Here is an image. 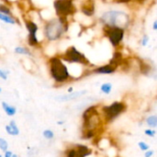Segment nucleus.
I'll list each match as a JSON object with an SVG mask.
<instances>
[{
    "label": "nucleus",
    "instance_id": "obj_1",
    "mask_svg": "<svg viewBox=\"0 0 157 157\" xmlns=\"http://www.w3.org/2000/svg\"><path fill=\"white\" fill-rule=\"evenodd\" d=\"M50 74L56 83H64L70 78L67 66L58 57H52L50 60Z\"/></svg>",
    "mask_w": 157,
    "mask_h": 157
},
{
    "label": "nucleus",
    "instance_id": "obj_2",
    "mask_svg": "<svg viewBox=\"0 0 157 157\" xmlns=\"http://www.w3.org/2000/svg\"><path fill=\"white\" fill-rule=\"evenodd\" d=\"M65 21L66 17H60L59 19H52L49 21L44 28L45 37L49 40H57L60 39L63 32L67 29Z\"/></svg>",
    "mask_w": 157,
    "mask_h": 157
},
{
    "label": "nucleus",
    "instance_id": "obj_3",
    "mask_svg": "<svg viewBox=\"0 0 157 157\" xmlns=\"http://www.w3.org/2000/svg\"><path fill=\"white\" fill-rule=\"evenodd\" d=\"M126 110V105L123 102L116 101L109 106H104L102 108V114L104 116V120L107 122L112 121L119 115L123 113Z\"/></svg>",
    "mask_w": 157,
    "mask_h": 157
},
{
    "label": "nucleus",
    "instance_id": "obj_4",
    "mask_svg": "<svg viewBox=\"0 0 157 157\" xmlns=\"http://www.w3.org/2000/svg\"><path fill=\"white\" fill-rule=\"evenodd\" d=\"M101 20L107 26L121 27V23H125L128 21V17L125 13H122L121 11L110 10V11L105 12L102 15Z\"/></svg>",
    "mask_w": 157,
    "mask_h": 157
},
{
    "label": "nucleus",
    "instance_id": "obj_5",
    "mask_svg": "<svg viewBox=\"0 0 157 157\" xmlns=\"http://www.w3.org/2000/svg\"><path fill=\"white\" fill-rule=\"evenodd\" d=\"M56 14L60 17H66L75 13L73 0H55L53 3Z\"/></svg>",
    "mask_w": 157,
    "mask_h": 157
},
{
    "label": "nucleus",
    "instance_id": "obj_6",
    "mask_svg": "<svg viewBox=\"0 0 157 157\" xmlns=\"http://www.w3.org/2000/svg\"><path fill=\"white\" fill-rule=\"evenodd\" d=\"M105 32L109 38L110 43L113 46H118L124 38V29L121 27L107 26L105 27Z\"/></svg>",
    "mask_w": 157,
    "mask_h": 157
},
{
    "label": "nucleus",
    "instance_id": "obj_7",
    "mask_svg": "<svg viewBox=\"0 0 157 157\" xmlns=\"http://www.w3.org/2000/svg\"><path fill=\"white\" fill-rule=\"evenodd\" d=\"M63 59L68 63L88 64V60L86 59V57L74 46L67 49V51L65 52V53L63 56Z\"/></svg>",
    "mask_w": 157,
    "mask_h": 157
},
{
    "label": "nucleus",
    "instance_id": "obj_8",
    "mask_svg": "<svg viewBox=\"0 0 157 157\" xmlns=\"http://www.w3.org/2000/svg\"><path fill=\"white\" fill-rule=\"evenodd\" d=\"M26 28L29 31V37H28V42L30 46H36L39 43V40L37 38V31H38V26L33 21H27L26 22Z\"/></svg>",
    "mask_w": 157,
    "mask_h": 157
},
{
    "label": "nucleus",
    "instance_id": "obj_9",
    "mask_svg": "<svg viewBox=\"0 0 157 157\" xmlns=\"http://www.w3.org/2000/svg\"><path fill=\"white\" fill-rule=\"evenodd\" d=\"M85 94H86V90H81V91H76V92H74V93H70L68 95H62V96H58L56 97L54 99L56 101H59V102H67V101H71V100H74L75 98H78L82 96H84Z\"/></svg>",
    "mask_w": 157,
    "mask_h": 157
},
{
    "label": "nucleus",
    "instance_id": "obj_10",
    "mask_svg": "<svg viewBox=\"0 0 157 157\" xmlns=\"http://www.w3.org/2000/svg\"><path fill=\"white\" fill-rule=\"evenodd\" d=\"M75 157H87L91 155L92 150L84 144H76L73 147Z\"/></svg>",
    "mask_w": 157,
    "mask_h": 157
},
{
    "label": "nucleus",
    "instance_id": "obj_11",
    "mask_svg": "<svg viewBox=\"0 0 157 157\" xmlns=\"http://www.w3.org/2000/svg\"><path fill=\"white\" fill-rule=\"evenodd\" d=\"M117 69V66L112 64V63H109L106 65H102L100 67H98L94 70V73L96 74H100V75H110L113 74Z\"/></svg>",
    "mask_w": 157,
    "mask_h": 157
},
{
    "label": "nucleus",
    "instance_id": "obj_12",
    "mask_svg": "<svg viewBox=\"0 0 157 157\" xmlns=\"http://www.w3.org/2000/svg\"><path fill=\"white\" fill-rule=\"evenodd\" d=\"M6 132L7 134L12 136H17L19 134V129L15 121H10L9 123L6 126Z\"/></svg>",
    "mask_w": 157,
    "mask_h": 157
},
{
    "label": "nucleus",
    "instance_id": "obj_13",
    "mask_svg": "<svg viewBox=\"0 0 157 157\" xmlns=\"http://www.w3.org/2000/svg\"><path fill=\"white\" fill-rule=\"evenodd\" d=\"M94 11H95V6H94V4L93 2H91L90 0L87 1L86 4H84V6H82V12L86 15V16H92L94 14Z\"/></svg>",
    "mask_w": 157,
    "mask_h": 157
},
{
    "label": "nucleus",
    "instance_id": "obj_14",
    "mask_svg": "<svg viewBox=\"0 0 157 157\" xmlns=\"http://www.w3.org/2000/svg\"><path fill=\"white\" fill-rule=\"evenodd\" d=\"M2 108H3L4 111L6 112V114L9 117H12V116L16 115V113H17V109L14 106L9 105L8 103H6L5 101L2 102Z\"/></svg>",
    "mask_w": 157,
    "mask_h": 157
},
{
    "label": "nucleus",
    "instance_id": "obj_15",
    "mask_svg": "<svg viewBox=\"0 0 157 157\" xmlns=\"http://www.w3.org/2000/svg\"><path fill=\"white\" fill-rule=\"evenodd\" d=\"M146 124L150 128H156L157 126V117L156 115H151L146 119Z\"/></svg>",
    "mask_w": 157,
    "mask_h": 157
},
{
    "label": "nucleus",
    "instance_id": "obj_16",
    "mask_svg": "<svg viewBox=\"0 0 157 157\" xmlns=\"http://www.w3.org/2000/svg\"><path fill=\"white\" fill-rule=\"evenodd\" d=\"M0 20L7 23V24H15L16 23V20L10 17L9 15H6V14H3V13H0Z\"/></svg>",
    "mask_w": 157,
    "mask_h": 157
},
{
    "label": "nucleus",
    "instance_id": "obj_17",
    "mask_svg": "<svg viewBox=\"0 0 157 157\" xmlns=\"http://www.w3.org/2000/svg\"><path fill=\"white\" fill-rule=\"evenodd\" d=\"M100 90L102 91V93L109 95L111 90H112V85L111 83H104L101 86H100Z\"/></svg>",
    "mask_w": 157,
    "mask_h": 157
},
{
    "label": "nucleus",
    "instance_id": "obj_18",
    "mask_svg": "<svg viewBox=\"0 0 157 157\" xmlns=\"http://www.w3.org/2000/svg\"><path fill=\"white\" fill-rule=\"evenodd\" d=\"M15 52L17 54H23V55H31V52L24 47H16L15 48Z\"/></svg>",
    "mask_w": 157,
    "mask_h": 157
},
{
    "label": "nucleus",
    "instance_id": "obj_19",
    "mask_svg": "<svg viewBox=\"0 0 157 157\" xmlns=\"http://www.w3.org/2000/svg\"><path fill=\"white\" fill-rule=\"evenodd\" d=\"M42 135L47 140H52L54 137V133H53V132L52 130H45V131H43Z\"/></svg>",
    "mask_w": 157,
    "mask_h": 157
},
{
    "label": "nucleus",
    "instance_id": "obj_20",
    "mask_svg": "<svg viewBox=\"0 0 157 157\" xmlns=\"http://www.w3.org/2000/svg\"><path fill=\"white\" fill-rule=\"evenodd\" d=\"M8 149V144L4 138H0V150L2 152H6Z\"/></svg>",
    "mask_w": 157,
    "mask_h": 157
},
{
    "label": "nucleus",
    "instance_id": "obj_21",
    "mask_svg": "<svg viewBox=\"0 0 157 157\" xmlns=\"http://www.w3.org/2000/svg\"><path fill=\"white\" fill-rule=\"evenodd\" d=\"M138 146H139L140 150L143 151V152H146V151L149 150V148H150V146H149L145 142H139V143H138Z\"/></svg>",
    "mask_w": 157,
    "mask_h": 157
},
{
    "label": "nucleus",
    "instance_id": "obj_22",
    "mask_svg": "<svg viewBox=\"0 0 157 157\" xmlns=\"http://www.w3.org/2000/svg\"><path fill=\"white\" fill-rule=\"evenodd\" d=\"M144 133H145V135H147V136H149V137H155V134H156V132H155V130L150 128V129L145 130V131H144Z\"/></svg>",
    "mask_w": 157,
    "mask_h": 157
},
{
    "label": "nucleus",
    "instance_id": "obj_23",
    "mask_svg": "<svg viewBox=\"0 0 157 157\" xmlns=\"http://www.w3.org/2000/svg\"><path fill=\"white\" fill-rule=\"evenodd\" d=\"M0 13L9 15L10 14V9L7 6H6L5 5H0Z\"/></svg>",
    "mask_w": 157,
    "mask_h": 157
},
{
    "label": "nucleus",
    "instance_id": "obj_24",
    "mask_svg": "<svg viewBox=\"0 0 157 157\" xmlns=\"http://www.w3.org/2000/svg\"><path fill=\"white\" fill-rule=\"evenodd\" d=\"M7 74L8 72H6L2 69H0V78L3 80H6L7 79Z\"/></svg>",
    "mask_w": 157,
    "mask_h": 157
},
{
    "label": "nucleus",
    "instance_id": "obj_25",
    "mask_svg": "<svg viewBox=\"0 0 157 157\" xmlns=\"http://www.w3.org/2000/svg\"><path fill=\"white\" fill-rule=\"evenodd\" d=\"M148 41H149V37L147 36V35H144V37H143V40H142V45L143 46H145L147 43H148Z\"/></svg>",
    "mask_w": 157,
    "mask_h": 157
},
{
    "label": "nucleus",
    "instance_id": "obj_26",
    "mask_svg": "<svg viewBox=\"0 0 157 157\" xmlns=\"http://www.w3.org/2000/svg\"><path fill=\"white\" fill-rule=\"evenodd\" d=\"M154 155H155L154 150H147L144 154V157H153Z\"/></svg>",
    "mask_w": 157,
    "mask_h": 157
},
{
    "label": "nucleus",
    "instance_id": "obj_27",
    "mask_svg": "<svg viewBox=\"0 0 157 157\" xmlns=\"http://www.w3.org/2000/svg\"><path fill=\"white\" fill-rule=\"evenodd\" d=\"M12 155H13V153H12L11 151H6V152H5V155H4V157H11L12 156Z\"/></svg>",
    "mask_w": 157,
    "mask_h": 157
},
{
    "label": "nucleus",
    "instance_id": "obj_28",
    "mask_svg": "<svg viewBox=\"0 0 157 157\" xmlns=\"http://www.w3.org/2000/svg\"><path fill=\"white\" fill-rule=\"evenodd\" d=\"M119 3H127V2H130L132 0H117Z\"/></svg>",
    "mask_w": 157,
    "mask_h": 157
},
{
    "label": "nucleus",
    "instance_id": "obj_29",
    "mask_svg": "<svg viewBox=\"0 0 157 157\" xmlns=\"http://www.w3.org/2000/svg\"><path fill=\"white\" fill-rule=\"evenodd\" d=\"M154 30H156L157 29V21H155L154 22V27H153Z\"/></svg>",
    "mask_w": 157,
    "mask_h": 157
},
{
    "label": "nucleus",
    "instance_id": "obj_30",
    "mask_svg": "<svg viewBox=\"0 0 157 157\" xmlns=\"http://www.w3.org/2000/svg\"><path fill=\"white\" fill-rule=\"evenodd\" d=\"M68 92H69V93H72V92H73V87H70V88L68 89Z\"/></svg>",
    "mask_w": 157,
    "mask_h": 157
},
{
    "label": "nucleus",
    "instance_id": "obj_31",
    "mask_svg": "<svg viewBox=\"0 0 157 157\" xmlns=\"http://www.w3.org/2000/svg\"><path fill=\"white\" fill-rule=\"evenodd\" d=\"M11 157H18V155H15V154H13Z\"/></svg>",
    "mask_w": 157,
    "mask_h": 157
},
{
    "label": "nucleus",
    "instance_id": "obj_32",
    "mask_svg": "<svg viewBox=\"0 0 157 157\" xmlns=\"http://www.w3.org/2000/svg\"><path fill=\"white\" fill-rule=\"evenodd\" d=\"M1 92H2V88L0 87V93H1Z\"/></svg>",
    "mask_w": 157,
    "mask_h": 157
},
{
    "label": "nucleus",
    "instance_id": "obj_33",
    "mask_svg": "<svg viewBox=\"0 0 157 157\" xmlns=\"http://www.w3.org/2000/svg\"><path fill=\"white\" fill-rule=\"evenodd\" d=\"M0 157H3V156H2V155H0Z\"/></svg>",
    "mask_w": 157,
    "mask_h": 157
},
{
    "label": "nucleus",
    "instance_id": "obj_34",
    "mask_svg": "<svg viewBox=\"0 0 157 157\" xmlns=\"http://www.w3.org/2000/svg\"><path fill=\"white\" fill-rule=\"evenodd\" d=\"M139 1H143V0H139Z\"/></svg>",
    "mask_w": 157,
    "mask_h": 157
},
{
    "label": "nucleus",
    "instance_id": "obj_35",
    "mask_svg": "<svg viewBox=\"0 0 157 157\" xmlns=\"http://www.w3.org/2000/svg\"><path fill=\"white\" fill-rule=\"evenodd\" d=\"M117 157H119V156H117Z\"/></svg>",
    "mask_w": 157,
    "mask_h": 157
}]
</instances>
